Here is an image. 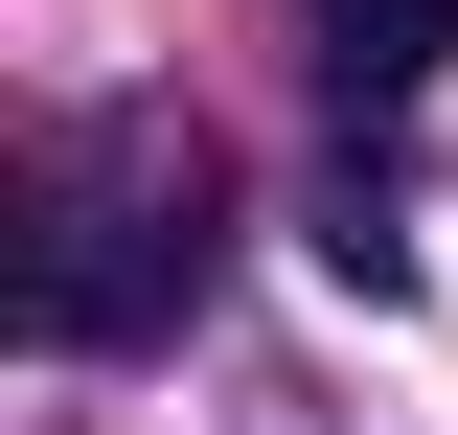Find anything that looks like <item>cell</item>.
Returning <instances> with one entry per match:
<instances>
[{
    "label": "cell",
    "instance_id": "6da1fadb",
    "mask_svg": "<svg viewBox=\"0 0 458 435\" xmlns=\"http://www.w3.org/2000/svg\"><path fill=\"white\" fill-rule=\"evenodd\" d=\"M229 252L207 115H47L23 138V321L47 344H161Z\"/></svg>",
    "mask_w": 458,
    "mask_h": 435
},
{
    "label": "cell",
    "instance_id": "7a4b0ae2",
    "mask_svg": "<svg viewBox=\"0 0 458 435\" xmlns=\"http://www.w3.org/2000/svg\"><path fill=\"white\" fill-rule=\"evenodd\" d=\"M298 69H321L344 115H412L458 69V0H321V23H298Z\"/></svg>",
    "mask_w": 458,
    "mask_h": 435
},
{
    "label": "cell",
    "instance_id": "3957f363",
    "mask_svg": "<svg viewBox=\"0 0 458 435\" xmlns=\"http://www.w3.org/2000/svg\"><path fill=\"white\" fill-rule=\"evenodd\" d=\"M321 275H344V298H412V207H390V183H344V207H321Z\"/></svg>",
    "mask_w": 458,
    "mask_h": 435
}]
</instances>
